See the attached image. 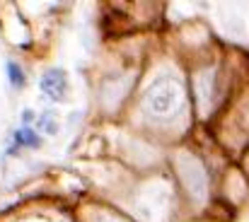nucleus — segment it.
Returning <instances> with one entry per match:
<instances>
[{
	"label": "nucleus",
	"instance_id": "obj_1",
	"mask_svg": "<svg viewBox=\"0 0 249 222\" xmlns=\"http://www.w3.org/2000/svg\"><path fill=\"white\" fill-rule=\"evenodd\" d=\"M39 89L49 99L61 102L68 94V75H66V70L63 68H49L44 73V77H41V82H39Z\"/></svg>",
	"mask_w": 249,
	"mask_h": 222
},
{
	"label": "nucleus",
	"instance_id": "obj_2",
	"mask_svg": "<svg viewBox=\"0 0 249 222\" xmlns=\"http://www.w3.org/2000/svg\"><path fill=\"white\" fill-rule=\"evenodd\" d=\"M15 145H19V148H39V145H41V138H39L32 128L22 126V128L15 133Z\"/></svg>",
	"mask_w": 249,
	"mask_h": 222
},
{
	"label": "nucleus",
	"instance_id": "obj_3",
	"mask_svg": "<svg viewBox=\"0 0 249 222\" xmlns=\"http://www.w3.org/2000/svg\"><path fill=\"white\" fill-rule=\"evenodd\" d=\"M5 70H7V77H10V85L12 87H24V80H27V75H24V70L17 66V63H7L5 66Z\"/></svg>",
	"mask_w": 249,
	"mask_h": 222
},
{
	"label": "nucleus",
	"instance_id": "obj_4",
	"mask_svg": "<svg viewBox=\"0 0 249 222\" xmlns=\"http://www.w3.org/2000/svg\"><path fill=\"white\" fill-rule=\"evenodd\" d=\"M39 128H41L44 133H51V136H53V133L58 131V123H53V116H51V114H41V116H39Z\"/></svg>",
	"mask_w": 249,
	"mask_h": 222
}]
</instances>
